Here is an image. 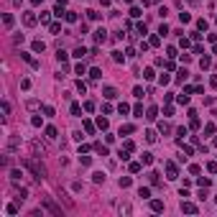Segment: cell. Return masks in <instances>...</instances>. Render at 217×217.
Returning <instances> with one entry per match:
<instances>
[{"instance_id": "27", "label": "cell", "mask_w": 217, "mask_h": 217, "mask_svg": "<svg viewBox=\"0 0 217 217\" xmlns=\"http://www.w3.org/2000/svg\"><path fill=\"white\" fill-rule=\"evenodd\" d=\"M179 20H182V23H189L192 16H189V13H179Z\"/></svg>"}, {"instance_id": "41", "label": "cell", "mask_w": 217, "mask_h": 217, "mask_svg": "<svg viewBox=\"0 0 217 217\" xmlns=\"http://www.w3.org/2000/svg\"><path fill=\"white\" fill-rule=\"evenodd\" d=\"M77 90H79V92H82V95H84V92H87V84L82 82V79H79V82H77Z\"/></svg>"}, {"instance_id": "15", "label": "cell", "mask_w": 217, "mask_h": 217, "mask_svg": "<svg viewBox=\"0 0 217 217\" xmlns=\"http://www.w3.org/2000/svg\"><path fill=\"white\" fill-rule=\"evenodd\" d=\"M3 26H5V28L13 26V16H10V13H5V16H3Z\"/></svg>"}, {"instance_id": "48", "label": "cell", "mask_w": 217, "mask_h": 217, "mask_svg": "<svg viewBox=\"0 0 217 217\" xmlns=\"http://www.w3.org/2000/svg\"><path fill=\"white\" fill-rule=\"evenodd\" d=\"M199 64H202V69H207V67H209V56H202Z\"/></svg>"}, {"instance_id": "57", "label": "cell", "mask_w": 217, "mask_h": 217, "mask_svg": "<svg viewBox=\"0 0 217 217\" xmlns=\"http://www.w3.org/2000/svg\"><path fill=\"white\" fill-rule=\"evenodd\" d=\"M215 146H217V138H215Z\"/></svg>"}, {"instance_id": "14", "label": "cell", "mask_w": 217, "mask_h": 217, "mask_svg": "<svg viewBox=\"0 0 217 217\" xmlns=\"http://www.w3.org/2000/svg\"><path fill=\"white\" fill-rule=\"evenodd\" d=\"M146 141H148V143H156V141H158V135L153 133V130H146Z\"/></svg>"}, {"instance_id": "25", "label": "cell", "mask_w": 217, "mask_h": 217, "mask_svg": "<svg viewBox=\"0 0 217 217\" xmlns=\"http://www.w3.org/2000/svg\"><path fill=\"white\" fill-rule=\"evenodd\" d=\"M26 197H28V192H26V189H20V192H16V199H18V202H23Z\"/></svg>"}, {"instance_id": "53", "label": "cell", "mask_w": 217, "mask_h": 217, "mask_svg": "<svg viewBox=\"0 0 217 217\" xmlns=\"http://www.w3.org/2000/svg\"><path fill=\"white\" fill-rule=\"evenodd\" d=\"M5 212H8V215H16V212H18V207H16V204H8V209H5Z\"/></svg>"}, {"instance_id": "19", "label": "cell", "mask_w": 217, "mask_h": 217, "mask_svg": "<svg viewBox=\"0 0 217 217\" xmlns=\"http://www.w3.org/2000/svg\"><path fill=\"white\" fill-rule=\"evenodd\" d=\"M8 118H10V105L3 102V120H8Z\"/></svg>"}, {"instance_id": "39", "label": "cell", "mask_w": 217, "mask_h": 217, "mask_svg": "<svg viewBox=\"0 0 217 217\" xmlns=\"http://www.w3.org/2000/svg\"><path fill=\"white\" fill-rule=\"evenodd\" d=\"M141 166H143V164H138V161H135V164H130V171H133V174H138V171H141Z\"/></svg>"}, {"instance_id": "47", "label": "cell", "mask_w": 217, "mask_h": 217, "mask_svg": "<svg viewBox=\"0 0 217 217\" xmlns=\"http://www.w3.org/2000/svg\"><path fill=\"white\" fill-rule=\"evenodd\" d=\"M166 54H169V59H174V56H176V49L169 46V49H166Z\"/></svg>"}, {"instance_id": "4", "label": "cell", "mask_w": 217, "mask_h": 217, "mask_svg": "<svg viewBox=\"0 0 217 217\" xmlns=\"http://www.w3.org/2000/svg\"><path fill=\"white\" fill-rule=\"evenodd\" d=\"M102 97L105 100H115V97H118V90H115V87H105V90H102Z\"/></svg>"}, {"instance_id": "31", "label": "cell", "mask_w": 217, "mask_h": 217, "mask_svg": "<svg viewBox=\"0 0 217 217\" xmlns=\"http://www.w3.org/2000/svg\"><path fill=\"white\" fill-rule=\"evenodd\" d=\"M133 115H135V118H143V107L135 105V107H133Z\"/></svg>"}, {"instance_id": "28", "label": "cell", "mask_w": 217, "mask_h": 217, "mask_svg": "<svg viewBox=\"0 0 217 217\" xmlns=\"http://www.w3.org/2000/svg\"><path fill=\"white\" fill-rule=\"evenodd\" d=\"M20 56H23V59L31 64V67H39V61H33V59H31V54H20Z\"/></svg>"}, {"instance_id": "23", "label": "cell", "mask_w": 217, "mask_h": 217, "mask_svg": "<svg viewBox=\"0 0 217 217\" xmlns=\"http://www.w3.org/2000/svg\"><path fill=\"white\" fill-rule=\"evenodd\" d=\"M79 164H82V166H90V164H92V158H90V156H82V153H79Z\"/></svg>"}, {"instance_id": "20", "label": "cell", "mask_w": 217, "mask_h": 217, "mask_svg": "<svg viewBox=\"0 0 217 217\" xmlns=\"http://www.w3.org/2000/svg\"><path fill=\"white\" fill-rule=\"evenodd\" d=\"M141 161L146 164V166H148V164H153V153H143V156H141Z\"/></svg>"}, {"instance_id": "11", "label": "cell", "mask_w": 217, "mask_h": 217, "mask_svg": "<svg viewBox=\"0 0 217 217\" xmlns=\"http://www.w3.org/2000/svg\"><path fill=\"white\" fill-rule=\"evenodd\" d=\"M138 197L141 199H148L151 197V189H148V186H141V189H138Z\"/></svg>"}, {"instance_id": "32", "label": "cell", "mask_w": 217, "mask_h": 217, "mask_svg": "<svg viewBox=\"0 0 217 217\" xmlns=\"http://www.w3.org/2000/svg\"><path fill=\"white\" fill-rule=\"evenodd\" d=\"M146 118H148V120H156V107H148V112H146Z\"/></svg>"}, {"instance_id": "30", "label": "cell", "mask_w": 217, "mask_h": 217, "mask_svg": "<svg viewBox=\"0 0 217 217\" xmlns=\"http://www.w3.org/2000/svg\"><path fill=\"white\" fill-rule=\"evenodd\" d=\"M72 115H82V107H79L77 102H72Z\"/></svg>"}, {"instance_id": "56", "label": "cell", "mask_w": 217, "mask_h": 217, "mask_svg": "<svg viewBox=\"0 0 217 217\" xmlns=\"http://www.w3.org/2000/svg\"><path fill=\"white\" fill-rule=\"evenodd\" d=\"M31 3H33V5H41V0H31Z\"/></svg>"}, {"instance_id": "9", "label": "cell", "mask_w": 217, "mask_h": 217, "mask_svg": "<svg viewBox=\"0 0 217 217\" xmlns=\"http://www.w3.org/2000/svg\"><path fill=\"white\" fill-rule=\"evenodd\" d=\"M133 125H130V123H125V125H120V135H130V133H133Z\"/></svg>"}, {"instance_id": "36", "label": "cell", "mask_w": 217, "mask_h": 217, "mask_svg": "<svg viewBox=\"0 0 217 217\" xmlns=\"http://www.w3.org/2000/svg\"><path fill=\"white\" fill-rule=\"evenodd\" d=\"M84 110L92 112V110H95V102H92V100H87V102H84Z\"/></svg>"}, {"instance_id": "38", "label": "cell", "mask_w": 217, "mask_h": 217, "mask_svg": "<svg viewBox=\"0 0 217 217\" xmlns=\"http://www.w3.org/2000/svg\"><path fill=\"white\" fill-rule=\"evenodd\" d=\"M204 133H207V135H212V133H215V123H207V128H204Z\"/></svg>"}, {"instance_id": "29", "label": "cell", "mask_w": 217, "mask_h": 217, "mask_svg": "<svg viewBox=\"0 0 217 217\" xmlns=\"http://www.w3.org/2000/svg\"><path fill=\"white\" fill-rule=\"evenodd\" d=\"M87 18H90V20H97L100 13H97V10H87Z\"/></svg>"}, {"instance_id": "17", "label": "cell", "mask_w": 217, "mask_h": 217, "mask_svg": "<svg viewBox=\"0 0 217 217\" xmlns=\"http://www.w3.org/2000/svg\"><path fill=\"white\" fill-rule=\"evenodd\" d=\"M92 179H95V184H102V182H105V174L97 171V174H92Z\"/></svg>"}, {"instance_id": "46", "label": "cell", "mask_w": 217, "mask_h": 217, "mask_svg": "<svg viewBox=\"0 0 217 217\" xmlns=\"http://www.w3.org/2000/svg\"><path fill=\"white\" fill-rule=\"evenodd\" d=\"M197 28L199 31H207V20H197Z\"/></svg>"}, {"instance_id": "16", "label": "cell", "mask_w": 217, "mask_h": 217, "mask_svg": "<svg viewBox=\"0 0 217 217\" xmlns=\"http://www.w3.org/2000/svg\"><path fill=\"white\" fill-rule=\"evenodd\" d=\"M95 151L100 156H107V146H102V143H95Z\"/></svg>"}, {"instance_id": "26", "label": "cell", "mask_w": 217, "mask_h": 217, "mask_svg": "<svg viewBox=\"0 0 217 217\" xmlns=\"http://www.w3.org/2000/svg\"><path fill=\"white\" fill-rule=\"evenodd\" d=\"M97 128L105 130V128H107V118H97Z\"/></svg>"}, {"instance_id": "42", "label": "cell", "mask_w": 217, "mask_h": 217, "mask_svg": "<svg viewBox=\"0 0 217 217\" xmlns=\"http://www.w3.org/2000/svg\"><path fill=\"white\" fill-rule=\"evenodd\" d=\"M120 186H123V189H128V186H130V179L123 176V179H120Z\"/></svg>"}, {"instance_id": "49", "label": "cell", "mask_w": 217, "mask_h": 217, "mask_svg": "<svg viewBox=\"0 0 217 217\" xmlns=\"http://www.w3.org/2000/svg\"><path fill=\"white\" fill-rule=\"evenodd\" d=\"M31 125H36V128L41 125V118H39V115H33V118H31Z\"/></svg>"}, {"instance_id": "43", "label": "cell", "mask_w": 217, "mask_h": 217, "mask_svg": "<svg viewBox=\"0 0 217 217\" xmlns=\"http://www.w3.org/2000/svg\"><path fill=\"white\" fill-rule=\"evenodd\" d=\"M197 184H199V186H207V189H209V184H212V182H209V179H197Z\"/></svg>"}, {"instance_id": "18", "label": "cell", "mask_w": 217, "mask_h": 217, "mask_svg": "<svg viewBox=\"0 0 217 217\" xmlns=\"http://www.w3.org/2000/svg\"><path fill=\"white\" fill-rule=\"evenodd\" d=\"M56 59H59V61L64 64V61H67V59H69V54H67V51H61V49H59V51H56Z\"/></svg>"}, {"instance_id": "3", "label": "cell", "mask_w": 217, "mask_h": 217, "mask_svg": "<svg viewBox=\"0 0 217 217\" xmlns=\"http://www.w3.org/2000/svg\"><path fill=\"white\" fill-rule=\"evenodd\" d=\"M43 207H46L51 215H61V207H56V204H54V202L49 199V197H43Z\"/></svg>"}, {"instance_id": "45", "label": "cell", "mask_w": 217, "mask_h": 217, "mask_svg": "<svg viewBox=\"0 0 217 217\" xmlns=\"http://www.w3.org/2000/svg\"><path fill=\"white\" fill-rule=\"evenodd\" d=\"M130 16H133V18H141V8H130Z\"/></svg>"}, {"instance_id": "52", "label": "cell", "mask_w": 217, "mask_h": 217, "mask_svg": "<svg viewBox=\"0 0 217 217\" xmlns=\"http://www.w3.org/2000/svg\"><path fill=\"white\" fill-rule=\"evenodd\" d=\"M123 148H125V151H133L135 146H133V141H125V143H123Z\"/></svg>"}, {"instance_id": "7", "label": "cell", "mask_w": 217, "mask_h": 217, "mask_svg": "<svg viewBox=\"0 0 217 217\" xmlns=\"http://www.w3.org/2000/svg\"><path fill=\"white\" fill-rule=\"evenodd\" d=\"M151 209H153V212H164V202L161 199H153V202H151Z\"/></svg>"}, {"instance_id": "35", "label": "cell", "mask_w": 217, "mask_h": 217, "mask_svg": "<svg viewBox=\"0 0 217 217\" xmlns=\"http://www.w3.org/2000/svg\"><path fill=\"white\" fill-rule=\"evenodd\" d=\"M148 43H151V46H158V43H161V36H151Z\"/></svg>"}, {"instance_id": "1", "label": "cell", "mask_w": 217, "mask_h": 217, "mask_svg": "<svg viewBox=\"0 0 217 217\" xmlns=\"http://www.w3.org/2000/svg\"><path fill=\"white\" fill-rule=\"evenodd\" d=\"M23 166H26V169H28V171L33 174L36 179H43V176H46V166H43V164L39 161V158H33V156L23 158Z\"/></svg>"}, {"instance_id": "51", "label": "cell", "mask_w": 217, "mask_h": 217, "mask_svg": "<svg viewBox=\"0 0 217 217\" xmlns=\"http://www.w3.org/2000/svg\"><path fill=\"white\" fill-rule=\"evenodd\" d=\"M67 20H69V23H74V20H77V13L69 10V13H67Z\"/></svg>"}, {"instance_id": "2", "label": "cell", "mask_w": 217, "mask_h": 217, "mask_svg": "<svg viewBox=\"0 0 217 217\" xmlns=\"http://www.w3.org/2000/svg\"><path fill=\"white\" fill-rule=\"evenodd\" d=\"M176 176H179L176 164H174V161H169V164H166V179H176Z\"/></svg>"}, {"instance_id": "13", "label": "cell", "mask_w": 217, "mask_h": 217, "mask_svg": "<svg viewBox=\"0 0 217 217\" xmlns=\"http://www.w3.org/2000/svg\"><path fill=\"white\" fill-rule=\"evenodd\" d=\"M46 138H49V141H54V138H56V128H54V125H49V128H46Z\"/></svg>"}, {"instance_id": "40", "label": "cell", "mask_w": 217, "mask_h": 217, "mask_svg": "<svg viewBox=\"0 0 217 217\" xmlns=\"http://www.w3.org/2000/svg\"><path fill=\"white\" fill-rule=\"evenodd\" d=\"M90 77H92V79H100V77H102V72H100V69H92Z\"/></svg>"}, {"instance_id": "10", "label": "cell", "mask_w": 217, "mask_h": 217, "mask_svg": "<svg viewBox=\"0 0 217 217\" xmlns=\"http://www.w3.org/2000/svg\"><path fill=\"white\" fill-rule=\"evenodd\" d=\"M72 54H74L77 59H82V56H87V49H84V46H77V49H74Z\"/></svg>"}, {"instance_id": "44", "label": "cell", "mask_w": 217, "mask_h": 217, "mask_svg": "<svg viewBox=\"0 0 217 217\" xmlns=\"http://www.w3.org/2000/svg\"><path fill=\"white\" fill-rule=\"evenodd\" d=\"M84 130H87V133H92V130H95V125H92L90 120H84Z\"/></svg>"}, {"instance_id": "34", "label": "cell", "mask_w": 217, "mask_h": 217, "mask_svg": "<svg viewBox=\"0 0 217 217\" xmlns=\"http://www.w3.org/2000/svg\"><path fill=\"white\" fill-rule=\"evenodd\" d=\"M128 110H130V107H128V105H125V102H120V105H118V112H120V115H125V112H128Z\"/></svg>"}, {"instance_id": "55", "label": "cell", "mask_w": 217, "mask_h": 217, "mask_svg": "<svg viewBox=\"0 0 217 217\" xmlns=\"http://www.w3.org/2000/svg\"><path fill=\"white\" fill-rule=\"evenodd\" d=\"M56 5H67V0H56Z\"/></svg>"}, {"instance_id": "24", "label": "cell", "mask_w": 217, "mask_h": 217, "mask_svg": "<svg viewBox=\"0 0 217 217\" xmlns=\"http://www.w3.org/2000/svg\"><path fill=\"white\" fill-rule=\"evenodd\" d=\"M112 61H118V64H120V61H125V56H123L120 51H112Z\"/></svg>"}, {"instance_id": "37", "label": "cell", "mask_w": 217, "mask_h": 217, "mask_svg": "<svg viewBox=\"0 0 217 217\" xmlns=\"http://www.w3.org/2000/svg\"><path fill=\"white\" fill-rule=\"evenodd\" d=\"M179 102L186 105V102H189V95H186V92H182V95H179Z\"/></svg>"}, {"instance_id": "54", "label": "cell", "mask_w": 217, "mask_h": 217, "mask_svg": "<svg viewBox=\"0 0 217 217\" xmlns=\"http://www.w3.org/2000/svg\"><path fill=\"white\" fill-rule=\"evenodd\" d=\"M158 0H143V5H156Z\"/></svg>"}, {"instance_id": "12", "label": "cell", "mask_w": 217, "mask_h": 217, "mask_svg": "<svg viewBox=\"0 0 217 217\" xmlns=\"http://www.w3.org/2000/svg\"><path fill=\"white\" fill-rule=\"evenodd\" d=\"M148 179H151V184H153V186L161 184V179H158V174H156V171H151V174H148Z\"/></svg>"}, {"instance_id": "5", "label": "cell", "mask_w": 217, "mask_h": 217, "mask_svg": "<svg viewBox=\"0 0 217 217\" xmlns=\"http://www.w3.org/2000/svg\"><path fill=\"white\" fill-rule=\"evenodd\" d=\"M95 41L97 43H105L107 41V31H105V28H97V31H95Z\"/></svg>"}, {"instance_id": "33", "label": "cell", "mask_w": 217, "mask_h": 217, "mask_svg": "<svg viewBox=\"0 0 217 217\" xmlns=\"http://www.w3.org/2000/svg\"><path fill=\"white\" fill-rule=\"evenodd\" d=\"M118 209H120V212H123V215H130V212H133V209H130V204H120Z\"/></svg>"}, {"instance_id": "6", "label": "cell", "mask_w": 217, "mask_h": 217, "mask_svg": "<svg viewBox=\"0 0 217 217\" xmlns=\"http://www.w3.org/2000/svg\"><path fill=\"white\" fill-rule=\"evenodd\" d=\"M23 23L26 26H36V16L33 13H23Z\"/></svg>"}, {"instance_id": "8", "label": "cell", "mask_w": 217, "mask_h": 217, "mask_svg": "<svg viewBox=\"0 0 217 217\" xmlns=\"http://www.w3.org/2000/svg\"><path fill=\"white\" fill-rule=\"evenodd\" d=\"M182 209H184V212H189V215H194V212H197V207H194L192 202H182Z\"/></svg>"}, {"instance_id": "22", "label": "cell", "mask_w": 217, "mask_h": 217, "mask_svg": "<svg viewBox=\"0 0 217 217\" xmlns=\"http://www.w3.org/2000/svg\"><path fill=\"white\" fill-rule=\"evenodd\" d=\"M158 130H161V133H171V125L169 123H158Z\"/></svg>"}, {"instance_id": "21", "label": "cell", "mask_w": 217, "mask_h": 217, "mask_svg": "<svg viewBox=\"0 0 217 217\" xmlns=\"http://www.w3.org/2000/svg\"><path fill=\"white\" fill-rule=\"evenodd\" d=\"M43 49H46V43H43V41H33V51H43Z\"/></svg>"}, {"instance_id": "50", "label": "cell", "mask_w": 217, "mask_h": 217, "mask_svg": "<svg viewBox=\"0 0 217 217\" xmlns=\"http://www.w3.org/2000/svg\"><path fill=\"white\" fill-rule=\"evenodd\" d=\"M189 128H194V130L199 128V120H197V115H194V118H192V123H189Z\"/></svg>"}]
</instances>
